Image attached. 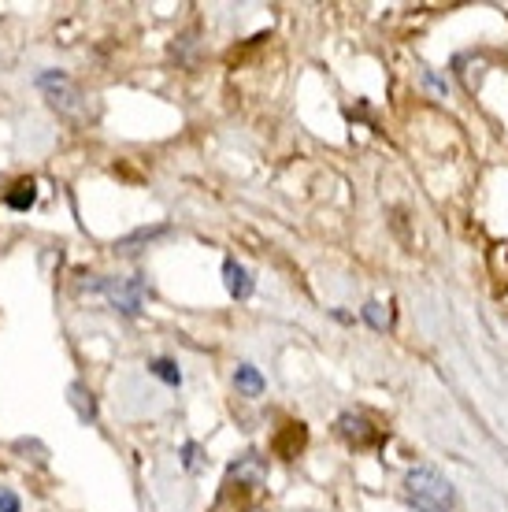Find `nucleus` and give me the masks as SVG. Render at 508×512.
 I'll return each instance as SVG.
<instances>
[{"mask_svg":"<svg viewBox=\"0 0 508 512\" xmlns=\"http://www.w3.org/2000/svg\"><path fill=\"white\" fill-rule=\"evenodd\" d=\"M405 498L416 512H460L457 490L431 464H416L405 475Z\"/></svg>","mask_w":508,"mask_h":512,"instance_id":"obj_1","label":"nucleus"},{"mask_svg":"<svg viewBox=\"0 0 508 512\" xmlns=\"http://www.w3.org/2000/svg\"><path fill=\"white\" fill-rule=\"evenodd\" d=\"M38 90L45 93L52 112H60L64 119H86V97L78 90V82L64 71H41Z\"/></svg>","mask_w":508,"mask_h":512,"instance_id":"obj_2","label":"nucleus"},{"mask_svg":"<svg viewBox=\"0 0 508 512\" xmlns=\"http://www.w3.org/2000/svg\"><path fill=\"white\" fill-rule=\"evenodd\" d=\"M97 290L108 297V305H112L115 312H123V316H130V320L141 316L145 297H153L145 275H130V279H104V282H97Z\"/></svg>","mask_w":508,"mask_h":512,"instance_id":"obj_3","label":"nucleus"},{"mask_svg":"<svg viewBox=\"0 0 508 512\" xmlns=\"http://www.w3.org/2000/svg\"><path fill=\"white\" fill-rule=\"evenodd\" d=\"M223 282H227V294L234 297V301H249L256 290V279L253 271L245 268V264H238L234 256H227L223 260Z\"/></svg>","mask_w":508,"mask_h":512,"instance_id":"obj_4","label":"nucleus"},{"mask_svg":"<svg viewBox=\"0 0 508 512\" xmlns=\"http://www.w3.org/2000/svg\"><path fill=\"white\" fill-rule=\"evenodd\" d=\"M238 479V487H264L267 483V464L256 453H245L227 468V483Z\"/></svg>","mask_w":508,"mask_h":512,"instance_id":"obj_5","label":"nucleus"},{"mask_svg":"<svg viewBox=\"0 0 508 512\" xmlns=\"http://www.w3.org/2000/svg\"><path fill=\"white\" fill-rule=\"evenodd\" d=\"M338 431H342L345 442H353V446H371V442H379V431L371 427L364 416H356V412H342L338 416Z\"/></svg>","mask_w":508,"mask_h":512,"instance_id":"obj_6","label":"nucleus"},{"mask_svg":"<svg viewBox=\"0 0 508 512\" xmlns=\"http://www.w3.org/2000/svg\"><path fill=\"white\" fill-rule=\"evenodd\" d=\"M67 394H71L67 401H71V409L78 412V420H82V423H93V420H97V401H93V394H89L86 386H82V383H71V386H67Z\"/></svg>","mask_w":508,"mask_h":512,"instance_id":"obj_7","label":"nucleus"},{"mask_svg":"<svg viewBox=\"0 0 508 512\" xmlns=\"http://www.w3.org/2000/svg\"><path fill=\"white\" fill-rule=\"evenodd\" d=\"M234 386H238L245 397H260L267 390L264 375L256 372L253 364H238V372H234Z\"/></svg>","mask_w":508,"mask_h":512,"instance_id":"obj_8","label":"nucleus"},{"mask_svg":"<svg viewBox=\"0 0 508 512\" xmlns=\"http://www.w3.org/2000/svg\"><path fill=\"white\" fill-rule=\"evenodd\" d=\"M34 201H38V186H34L30 179L19 182V186H15V190L4 197V205L15 208V212H30V208H34Z\"/></svg>","mask_w":508,"mask_h":512,"instance_id":"obj_9","label":"nucleus"},{"mask_svg":"<svg viewBox=\"0 0 508 512\" xmlns=\"http://www.w3.org/2000/svg\"><path fill=\"white\" fill-rule=\"evenodd\" d=\"M149 375L164 379L167 386H182V372H178V364H175V360H167V357L149 360Z\"/></svg>","mask_w":508,"mask_h":512,"instance_id":"obj_10","label":"nucleus"},{"mask_svg":"<svg viewBox=\"0 0 508 512\" xmlns=\"http://www.w3.org/2000/svg\"><path fill=\"white\" fill-rule=\"evenodd\" d=\"M164 231H167L164 223H160V227H141V231L127 234V238H119V242H115V249H119V253H134V245H138V242H153V238H160Z\"/></svg>","mask_w":508,"mask_h":512,"instance_id":"obj_11","label":"nucleus"},{"mask_svg":"<svg viewBox=\"0 0 508 512\" xmlns=\"http://www.w3.org/2000/svg\"><path fill=\"white\" fill-rule=\"evenodd\" d=\"M360 312H364V320H368L375 331H386V327H390V312H386L379 301H368V305L360 308Z\"/></svg>","mask_w":508,"mask_h":512,"instance_id":"obj_12","label":"nucleus"},{"mask_svg":"<svg viewBox=\"0 0 508 512\" xmlns=\"http://www.w3.org/2000/svg\"><path fill=\"white\" fill-rule=\"evenodd\" d=\"M0 512H23V501L12 487H0Z\"/></svg>","mask_w":508,"mask_h":512,"instance_id":"obj_13","label":"nucleus"},{"mask_svg":"<svg viewBox=\"0 0 508 512\" xmlns=\"http://www.w3.org/2000/svg\"><path fill=\"white\" fill-rule=\"evenodd\" d=\"M197 453H201L197 442H186V446H182V464H186V468H197Z\"/></svg>","mask_w":508,"mask_h":512,"instance_id":"obj_14","label":"nucleus"}]
</instances>
